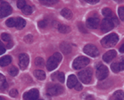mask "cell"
Wrapping results in <instances>:
<instances>
[{
  "instance_id": "1",
  "label": "cell",
  "mask_w": 124,
  "mask_h": 100,
  "mask_svg": "<svg viewBox=\"0 0 124 100\" xmlns=\"http://www.w3.org/2000/svg\"><path fill=\"white\" fill-rule=\"evenodd\" d=\"M62 61V55L61 53H55L51 55V57L48 59L47 63H46V69L49 71L54 70L55 68L59 65V64L61 63Z\"/></svg>"
},
{
  "instance_id": "2",
  "label": "cell",
  "mask_w": 124,
  "mask_h": 100,
  "mask_svg": "<svg viewBox=\"0 0 124 100\" xmlns=\"http://www.w3.org/2000/svg\"><path fill=\"white\" fill-rule=\"evenodd\" d=\"M118 36L116 33H111L103 37L101 41V45L105 48L113 47L118 41Z\"/></svg>"
},
{
  "instance_id": "3",
  "label": "cell",
  "mask_w": 124,
  "mask_h": 100,
  "mask_svg": "<svg viewBox=\"0 0 124 100\" xmlns=\"http://www.w3.org/2000/svg\"><path fill=\"white\" fill-rule=\"evenodd\" d=\"M78 76L82 83L85 85L90 84L93 78V69L91 68H86L85 69H82L80 72L78 73Z\"/></svg>"
},
{
  "instance_id": "4",
  "label": "cell",
  "mask_w": 124,
  "mask_h": 100,
  "mask_svg": "<svg viewBox=\"0 0 124 100\" xmlns=\"http://www.w3.org/2000/svg\"><path fill=\"white\" fill-rule=\"evenodd\" d=\"M89 58L85 56H79L73 62V68L75 69H80L82 68H85L89 64Z\"/></svg>"
},
{
  "instance_id": "5",
  "label": "cell",
  "mask_w": 124,
  "mask_h": 100,
  "mask_svg": "<svg viewBox=\"0 0 124 100\" xmlns=\"http://www.w3.org/2000/svg\"><path fill=\"white\" fill-rule=\"evenodd\" d=\"M84 52L91 57H97L99 55V51L98 48L92 44H88L84 47Z\"/></svg>"
},
{
  "instance_id": "6",
  "label": "cell",
  "mask_w": 124,
  "mask_h": 100,
  "mask_svg": "<svg viewBox=\"0 0 124 100\" xmlns=\"http://www.w3.org/2000/svg\"><path fill=\"white\" fill-rule=\"evenodd\" d=\"M108 76V69L105 65H99L96 71V77L99 80H103Z\"/></svg>"
},
{
  "instance_id": "7",
  "label": "cell",
  "mask_w": 124,
  "mask_h": 100,
  "mask_svg": "<svg viewBox=\"0 0 124 100\" xmlns=\"http://www.w3.org/2000/svg\"><path fill=\"white\" fill-rule=\"evenodd\" d=\"M64 92V89L60 85H52L48 86L47 88V93L51 96H56L61 94Z\"/></svg>"
},
{
  "instance_id": "8",
  "label": "cell",
  "mask_w": 124,
  "mask_h": 100,
  "mask_svg": "<svg viewBox=\"0 0 124 100\" xmlns=\"http://www.w3.org/2000/svg\"><path fill=\"white\" fill-rule=\"evenodd\" d=\"M12 13V7L9 3L3 2L0 4V18H3L11 14Z\"/></svg>"
},
{
  "instance_id": "9",
  "label": "cell",
  "mask_w": 124,
  "mask_h": 100,
  "mask_svg": "<svg viewBox=\"0 0 124 100\" xmlns=\"http://www.w3.org/2000/svg\"><path fill=\"white\" fill-rule=\"evenodd\" d=\"M113 27H114V25H113V22H112V20L110 18H104L102 21V23H101L102 32H103V33L108 32V31H111Z\"/></svg>"
},
{
  "instance_id": "10",
  "label": "cell",
  "mask_w": 124,
  "mask_h": 100,
  "mask_svg": "<svg viewBox=\"0 0 124 100\" xmlns=\"http://www.w3.org/2000/svg\"><path fill=\"white\" fill-rule=\"evenodd\" d=\"M39 97V91L36 89L26 92L23 94V99L25 100H37Z\"/></svg>"
},
{
  "instance_id": "11",
  "label": "cell",
  "mask_w": 124,
  "mask_h": 100,
  "mask_svg": "<svg viewBox=\"0 0 124 100\" xmlns=\"http://www.w3.org/2000/svg\"><path fill=\"white\" fill-rule=\"evenodd\" d=\"M29 64V56L25 53H23L19 55V66L22 69H27Z\"/></svg>"
},
{
  "instance_id": "12",
  "label": "cell",
  "mask_w": 124,
  "mask_h": 100,
  "mask_svg": "<svg viewBox=\"0 0 124 100\" xmlns=\"http://www.w3.org/2000/svg\"><path fill=\"white\" fill-rule=\"evenodd\" d=\"M87 27L90 29H96L99 25V19L97 17H89L86 22Z\"/></svg>"
},
{
  "instance_id": "13",
  "label": "cell",
  "mask_w": 124,
  "mask_h": 100,
  "mask_svg": "<svg viewBox=\"0 0 124 100\" xmlns=\"http://www.w3.org/2000/svg\"><path fill=\"white\" fill-rule=\"evenodd\" d=\"M117 55V52L114 50H111V51H108V52H106L103 56V61H105L106 63H109L110 61H112L113 59L116 57Z\"/></svg>"
},
{
  "instance_id": "14",
  "label": "cell",
  "mask_w": 124,
  "mask_h": 100,
  "mask_svg": "<svg viewBox=\"0 0 124 100\" xmlns=\"http://www.w3.org/2000/svg\"><path fill=\"white\" fill-rule=\"evenodd\" d=\"M78 80H77V78L75 75H70L69 78H68V80H67V86L70 88V89H72V88H75V86L77 85Z\"/></svg>"
},
{
  "instance_id": "15",
  "label": "cell",
  "mask_w": 124,
  "mask_h": 100,
  "mask_svg": "<svg viewBox=\"0 0 124 100\" xmlns=\"http://www.w3.org/2000/svg\"><path fill=\"white\" fill-rule=\"evenodd\" d=\"M11 62H12L11 56H9V55H5V56H3L0 59V66H2V67L7 66Z\"/></svg>"
},
{
  "instance_id": "16",
  "label": "cell",
  "mask_w": 124,
  "mask_h": 100,
  "mask_svg": "<svg viewBox=\"0 0 124 100\" xmlns=\"http://www.w3.org/2000/svg\"><path fill=\"white\" fill-rule=\"evenodd\" d=\"M26 26V21L22 17H17L16 18V25L15 27L18 30H21L24 28V27Z\"/></svg>"
},
{
  "instance_id": "17",
  "label": "cell",
  "mask_w": 124,
  "mask_h": 100,
  "mask_svg": "<svg viewBox=\"0 0 124 100\" xmlns=\"http://www.w3.org/2000/svg\"><path fill=\"white\" fill-rule=\"evenodd\" d=\"M61 50L64 54L67 55L71 51V46L66 42H62L61 44Z\"/></svg>"
},
{
  "instance_id": "18",
  "label": "cell",
  "mask_w": 124,
  "mask_h": 100,
  "mask_svg": "<svg viewBox=\"0 0 124 100\" xmlns=\"http://www.w3.org/2000/svg\"><path fill=\"white\" fill-rule=\"evenodd\" d=\"M34 75L39 80H44L46 79V74L43 70H41V69H37V70L34 71Z\"/></svg>"
},
{
  "instance_id": "19",
  "label": "cell",
  "mask_w": 124,
  "mask_h": 100,
  "mask_svg": "<svg viewBox=\"0 0 124 100\" xmlns=\"http://www.w3.org/2000/svg\"><path fill=\"white\" fill-rule=\"evenodd\" d=\"M61 15L66 19H71L72 17H73V13H72V12L68 8H63L61 10Z\"/></svg>"
},
{
  "instance_id": "20",
  "label": "cell",
  "mask_w": 124,
  "mask_h": 100,
  "mask_svg": "<svg viewBox=\"0 0 124 100\" xmlns=\"http://www.w3.org/2000/svg\"><path fill=\"white\" fill-rule=\"evenodd\" d=\"M102 13H103V15L104 16V17H106V18H110V19H111L113 17H114L113 12L112 11L110 8H103V11H102Z\"/></svg>"
},
{
  "instance_id": "21",
  "label": "cell",
  "mask_w": 124,
  "mask_h": 100,
  "mask_svg": "<svg viewBox=\"0 0 124 100\" xmlns=\"http://www.w3.org/2000/svg\"><path fill=\"white\" fill-rule=\"evenodd\" d=\"M58 30L61 33H64V34H66V33H69L70 31V27H68L66 25H59L58 27Z\"/></svg>"
},
{
  "instance_id": "22",
  "label": "cell",
  "mask_w": 124,
  "mask_h": 100,
  "mask_svg": "<svg viewBox=\"0 0 124 100\" xmlns=\"http://www.w3.org/2000/svg\"><path fill=\"white\" fill-rule=\"evenodd\" d=\"M7 82H6V79L5 77L3 76V75H1L0 74V88H1L2 89H5L6 88H7Z\"/></svg>"
},
{
  "instance_id": "23",
  "label": "cell",
  "mask_w": 124,
  "mask_h": 100,
  "mask_svg": "<svg viewBox=\"0 0 124 100\" xmlns=\"http://www.w3.org/2000/svg\"><path fill=\"white\" fill-rule=\"evenodd\" d=\"M113 97L115 98V100H123L124 99V93L123 91H117L114 93Z\"/></svg>"
},
{
  "instance_id": "24",
  "label": "cell",
  "mask_w": 124,
  "mask_h": 100,
  "mask_svg": "<svg viewBox=\"0 0 124 100\" xmlns=\"http://www.w3.org/2000/svg\"><path fill=\"white\" fill-rule=\"evenodd\" d=\"M22 10H23V13L26 15H29L32 13V8L30 5H26Z\"/></svg>"
},
{
  "instance_id": "25",
  "label": "cell",
  "mask_w": 124,
  "mask_h": 100,
  "mask_svg": "<svg viewBox=\"0 0 124 100\" xmlns=\"http://www.w3.org/2000/svg\"><path fill=\"white\" fill-rule=\"evenodd\" d=\"M6 25L8 27H15L16 25V18H13V17H11V18L8 19L6 21Z\"/></svg>"
},
{
  "instance_id": "26",
  "label": "cell",
  "mask_w": 124,
  "mask_h": 100,
  "mask_svg": "<svg viewBox=\"0 0 124 100\" xmlns=\"http://www.w3.org/2000/svg\"><path fill=\"white\" fill-rule=\"evenodd\" d=\"M111 69L114 73H118L120 70V66H119V63L118 62H115V63H113L111 65Z\"/></svg>"
},
{
  "instance_id": "27",
  "label": "cell",
  "mask_w": 124,
  "mask_h": 100,
  "mask_svg": "<svg viewBox=\"0 0 124 100\" xmlns=\"http://www.w3.org/2000/svg\"><path fill=\"white\" fill-rule=\"evenodd\" d=\"M35 65L38 67H42L44 65V60L41 57H37L35 60Z\"/></svg>"
},
{
  "instance_id": "28",
  "label": "cell",
  "mask_w": 124,
  "mask_h": 100,
  "mask_svg": "<svg viewBox=\"0 0 124 100\" xmlns=\"http://www.w3.org/2000/svg\"><path fill=\"white\" fill-rule=\"evenodd\" d=\"M8 72H9L10 75H12V76H16V75H17V74H18V69L14 66H13V67L10 68Z\"/></svg>"
},
{
  "instance_id": "29",
  "label": "cell",
  "mask_w": 124,
  "mask_h": 100,
  "mask_svg": "<svg viewBox=\"0 0 124 100\" xmlns=\"http://www.w3.org/2000/svg\"><path fill=\"white\" fill-rule=\"evenodd\" d=\"M1 38L3 41H11L12 37L8 33H2L1 34Z\"/></svg>"
},
{
  "instance_id": "30",
  "label": "cell",
  "mask_w": 124,
  "mask_h": 100,
  "mask_svg": "<svg viewBox=\"0 0 124 100\" xmlns=\"http://www.w3.org/2000/svg\"><path fill=\"white\" fill-rule=\"evenodd\" d=\"M57 80H59L61 83H64L65 82V75L62 72H57Z\"/></svg>"
},
{
  "instance_id": "31",
  "label": "cell",
  "mask_w": 124,
  "mask_h": 100,
  "mask_svg": "<svg viewBox=\"0 0 124 100\" xmlns=\"http://www.w3.org/2000/svg\"><path fill=\"white\" fill-rule=\"evenodd\" d=\"M41 3L45 5H53L56 3L57 1H55V0H42V1H41Z\"/></svg>"
},
{
  "instance_id": "32",
  "label": "cell",
  "mask_w": 124,
  "mask_h": 100,
  "mask_svg": "<svg viewBox=\"0 0 124 100\" xmlns=\"http://www.w3.org/2000/svg\"><path fill=\"white\" fill-rule=\"evenodd\" d=\"M118 15L120 19L124 22V7H120L118 8Z\"/></svg>"
},
{
  "instance_id": "33",
  "label": "cell",
  "mask_w": 124,
  "mask_h": 100,
  "mask_svg": "<svg viewBox=\"0 0 124 100\" xmlns=\"http://www.w3.org/2000/svg\"><path fill=\"white\" fill-rule=\"evenodd\" d=\"M47 25H48L47 20H41V21H40L38 23V26L41 28H46L47 27Z\"/></svg>"
},
{
  "instance_id": "34",
  "label": "cell",
  "mask_w": 124,
  "mask_h": 100,
  "mask_svg": "<svg viewBox=\"0 0 124 100\" xmlns=\"http://www.w3.org/2000/svg\"><path fill=\"white\" fill-rule=\"evenodd\" d=\"M26 5L27 4H26V2L24 1V0H19V1H17V8L20 9H23Z\"/></svg>"
},
{
  "instance_id": "35",
  "label": "cell",
  "mask_w": 124,
  "mask_h": 100,
  "mask_svg": "<svg viewBox=\"0 0 124 100\" xmlns=\"http://www.w3.org/2000/svg\"><path fill=\"white\" fill-rule=\"evenodd\" d=\"M24 41H25V42L27 43H31L33 41V37L31 35H27L25 37H24Z\"/></svg>"
},
{
  "instance_id": "36",
  "label": "cell",
  "mask_w": 124,
  "mask_h": 100,
  "mask_svg": "<svg viewBox=\"0 0 124 100\" xmlns=\"http://www.w3.org/2000/svg\"><path fill=\"white\" fill-rule=\"evenodd\" d=\"M9 94H10V96H11V97L16 98L17 96V94H18V92H17V89H11V91L9 92Z\"/></svg>"
},
{
  "instance_id": "37",
  "label": "cell",
  "mask_w": 124,
  "mask_h": 100,
  "mask_svg": "<svg viewBox=\"0 0 124 100\" xmlns=\"http://www.w3.org/2000/svg\"><path fill=\"white\" fill-rule=\"evenodd\" d=\"M78 27H79V31H81V32L83 33H87V30L85 28V27H84V25L82 23H79V25H78Z\"/></svg>"
},
{
  "instance_id": "38",
  "label": "cell",
  "mask_w": 124,
  "mask_h": 100,
  "mask_svg": "<svg viewBox=\"0 0 124 100\" xmlns=\"http://www.w3.org/2000/svg\"><path fill=\"white\" fill-rule=\"evenodd\" d=\"M75 89H76L77 91H80V90H82V89H83V86H82L81 84L77 83V85L75 86Z\"/></svg>"
},
{
  "instance_id": "39",
  "label": "cell",
  "mask_w": 124,
  "mask_h": 100,
  "mask_svg": "<svg viewBox=\"0 0 124 100\" xmlns=\"http://www.w3.org/2000/svg\"><path fill=\"white\" fill-rule=\"evenodd\" d=\"M87 3H91V4H95V3H99V0H87Z\"/></svg>"
},
{
  "instance_id": "40",
  "label": "cell",
  "mask_w": 124,
  "mask_h": 100,
  "mask_svg": "<svg viewBox=\"0 0 124 100\" xmlns=\"http://www.w3.org/2000/svg\"><path fill=\"white\" fill-rule=\"evenodd\" d=\"M5 51H6V49L3 46H0V55H3V53H5Z\"/></svg>"
},
{
  "instance_id": "41",
  "label": "cell",
  "mask_w": 124,
  "mask_h": 100,
  "mask_svg": "<svg viewBox=\"0 0 124 100\" xmlns=\"http://www.w3.org/2000/svg\"><path fill=\"white\" fill-rule=\"evenodd\" d=\"M119 51H120V52H121V53H124V43L121 46V47H120Z\"/></svg>"
},
{
  "instance_id": "42",
  "label": "cell",
  "mask_w": 124,
  "mask_h": 100,
  "mask_svg": "<svg viewBox=\"0 0 124 100\" xmlns=\"http://www.w3.org/2000/svg\"><path fill=\"white\" fill-rule=\"evenodd\" d=\"M86 100H93V97L91 95H89V96H87V98H86Z\"/></svg>"
},
{
  "instance_id": "43",
  "label": "cell",
  "mask_w": 124,
  "mask_h": 100,
  "mask_svg": "<svg viewBox=\"0 0 124 100\" xmlns=\"http://www.w3.org/2000/svg\"><path fill=\"white\" fill-rule=\"evenodd\" d=\"M12 46H13V43L8 44V48H11Z\"/></svg>"
},
{
  "instance_id": "44",
  "label": "cell",
  "mask_w": 124,
  "mask_h": 100,
  "mask_svg": "<svg viewBox=\"0 0 124 100\" xmlns=\"http://www.w3.org/2000/svg\"><path fill=\"white\" fill-rule=\"evenodd\" d=\"M0 100H6L4 98H3V97H0Z\"/></svg>"
},
{
  "instance_id": "45",
  "label": "cell",
  "mask_w": 124,
  "mask_h": 100,
  "mask_svg": "<svg viewBox=\"0 0 124 100\" xmlns=\"http://www.w3.org/2000/svg\"><path fill=\"white\" fill-rule=\"evenodd\" d=\"M3 46V44H2V42L0 41V46Z\"/></svg>"
},
{
  "instance_id": "46",
  "label": "cell",
  "mask_w": 124,
  "mask_h": 100,
  "mask_svg": "<svg viewBox=\"0 0 124 100\" xmlns=\"http://www.w3.org/2000/svg\"><path fill=\"white\" fill-rule=\"evenodd\" d=\"M37 100H42V99H37Z\"/></svg>"
}]
</instances>
